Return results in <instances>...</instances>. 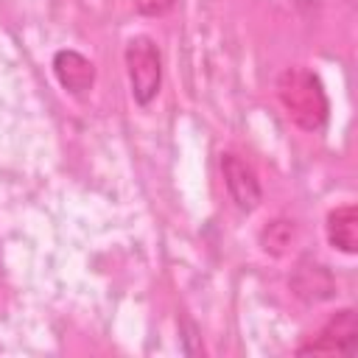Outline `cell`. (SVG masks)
Here are the masks:
<instances>
[{
	"instance_id": "cell-6",
	"label": "cell",
	"mask_w": 358,
	"mask_h": 358,
	"mask_svg": "<svg viewBox=\"0 0 358 358\" xmlns=\"http://www.w3.org/2000/svg\"><path fill=\"white\" fill-rule=\"evenodd\" d=\"M53 76H56V81L62 84L64 92H70L76 98H84L95 84V64L84 53H78L73 48H64V50L53 53Z\"/></svg>"
},
{
	"instance_id": "cell-7",
	"label": "cell",
	"mask_w": 358,
	"mask_h": 358,
	"mask_svg": "<svg viewBox=\"0 0 358 358\" xmlns=\"http://www.w3.org/2000/svg\"><path fill=\"white\" fill-rule=\"evenodd\" d=\"M324 232H327V243L344 255H355L358 252V207L355 204H341L336 210L327 213L324 221Z\"/></svg>"
},
{
	"instance_id": "cell-2",
	"label": "cell",
	"mask_w": 358,
	"mask_h": 358,
	"mask_svg": "<svg viewBox=\"0 0 358 358\" xmlns=\"http://www.w3.org/2000/svg\"><path fill=\"white\" fill-rule=\"evenodd\" d=\"M126 73L134 103L148 106L162 87V53L151 36L140 34L126 42Z\"/></svg>"
},
{
	"instance_id": "cell-1",
	"label": "cell",
	"mask_w": 358,
	"mask_h": 358,
	"mask_svg": "<svg viewBox=\"0 0 358 358\" xmlns=\"http://www.w3.org/2000/svg\"><path fill=\"white\" fill-rule=\"evenodd\" d=\"M277 98L291 117V123L302 131L324 129L330 117V101L322 78L308 67H285L277 76Z\"/></svg>"
},
{
	"instance_id": "cell-8",
	"label": "cell",
	"mask_w": 358,
	"mask_h": 358,
	"mask_svg": "<svg viewBox=\"0 0 358 358\" xmlns=\"http://www.w3.org/2000/svg\"><path fill=\"white\" fill-rule=\"evenodd\" d=\"M294 232H296L294 221H285V218H274V221H268V224L260 229V246H263V252L280 257V255L291 246Z\"/></svg>"
},
{
	"instance_id": "cell-4",
	"label": "cell",
	"mask_w": 358,
	"mask_h": 358,
	"mask_svg": "<svg viewBox=\"0 0 358 358\" xmlns=\"http://www.w3.org/2000/svg\"><path fill=\"white\" fill-rule=\"evenodd\" d=\"M221 173H224V185H227V193L235 201V207L241 213L257 210V204L263 201V187H260L255 168L243 157H238L235 151H224L221 154Z\"/></svg>"
},
{
	"instance_id": "cell-9",
	"label": "cell",
	"mask_w": 358,
	"mask_h": 358,
	"mask_svg": "<svg viewBox=\"0 0 358 358\" xmlns=\"http://www.w3.org/2000/svg\"><path fill=\"white\" fill-rule=\"evenodd\" d=\"M176 6V0H137V11L143 17H162Z\"/></svg>"
},
{
	"instance_id": "cell-5",
	"label": "cell",
	"mask_w": 358,
	"mask_h": 358,
	"mask_svg": "<svg viewBox=\"0 0 358 358\" xmlns=\"http://www.w3.org/2000/svg\"><path fill=\"white\" fill-rule=\"evenodd\" d=\"M288 285H291L294 296H299L308 305L327 302V299L336 296V280H333L330 268L316 263V260H310V257L296 263V268L288 277Z\"/></svg>"
},
{
	"instance_id": "cell-3",
	"label": "cell",
	"mask_w": 358,
	"mask_h": 358,
	"mask_svg": "<svg viewBox=\"0 0 358 358\" xmlns=\"http://www.w3.org/2000/svg\"><path fill=\"white\" fill-rule=\"evenodd\" d=\"M358 341V319L352 308L333 313L310 341L296 347V355H352Z\"/></svg>"
}]
</instances>
